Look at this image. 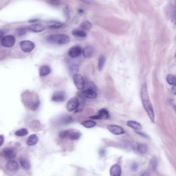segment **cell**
<instances>
[{"label":"cell","mask_w":176,"mask_h":176,"mask_svg":"<svg viewBox=\"0 0 176 176\" xmlns=\"http://www.w3.org/2000/svg\"><path fill=\"white\" fill-rule=\"evenodd\" d=\"M22 100L24 105L32 111H36L39 107V99L34 92H25L22 95Z\"/></svg>","instance_id":"6da1fadb"},{"label":"cell","mask_w":176,"mask_h":176,"mask_svg":"<svg viewBox=\"0 0 176 176\" xmlns=\"http://www.w3.org/2000/svg\"><path fill=\"white\" fill-rule=\"evenodd\" d=\"M47 40L50 43L63 45L68 43L70 38L64 34H53L48 36Z\"/></svg>","instance_id":"7a4b0ae2"},{"label":"cell","mask_w":176,"mask_h":176,"mask_svg":"<svg viewBox=\"0 0 176 176\" xmlns=\"http://www.w3.org/2000/svg\"><path fill=\"white\" fill-rule=\"evenodd\" d=\"M142 100L143 106L144 107L150 119L151 120V121L153 122L155 121V114L152 105L149 100V98H146Z\"/></svg>","instance_id":"3957f363"},{"label":"cell","mask_w":176,"mask_h":176,"mask_svg":"<svg viewBox=\"0 0 176 176\" xmlns=\"http://www.w3.org/2000/svg\"><path fill=\"white\" fill-rule=\"evenodd\" d=\"M17 150L14 147H6L3 150L2 155L5 159L12 160L17 156Z\"/></svg>","instance_id":"277c9868"},{"label":"cell","mask_w":176,"mask_h":176,"mask_svg":"<svg viewBox=\"0 0 176 176\" xmlns=\"http://www.w3.org/2000/svg\"><path fill=\"white\" fill-rule=\"evenodd\" d=\"M73 80L74 85L79 90H82L85 88V80L83 77L81 76V75L78 74H74L73 77Z\"/></svg>","instance_id":"5b68a950"},{"label":"cell","mask_w":176,"mask_h":176,"mask_svg":"<svg viewBox=\"0 0 176 176\" xmlns=\"http://www.w3.org/2000/svg\"><path fill=\"white\" fill-rule=\"evenodd\" d=\"M20 47L22 51L25 53H30L35 47V44L31 41L24 40L20 43Z\"/></svg>","instance_id":"8992f818"},{"label":"cell","mask_w":176,"mask_h":176,"mask_svg":"<svg viewBox=\"0 0 176 176\" xmlns=\"http://www.w3.org/2000/svg\"><path fill=\"white\" fill-rule=\"evenodd\" d=\"M15 41L14 36L7 35L3 37L1 40V44L5 48H12L14 45Z\"/></svg>","instance_id":"52a82bcc"},{"label":"cell","mask_w":176,"mask_h":176,"mask_svg":"<svg viewBox=\"0 0 176 176\" xmlns=\"http://www.w3.org/2000/svg\"><path fill=\"white\" fill-rule=\"evenodd\" d=\"M79 106L78 99L76 97H74L69 100L67 102V109L69 112L76 110Z\"/></svg>","instance_id":"ba28073f"},{"label":"cell","mask_w":176,"mask_h":176,"mask_svg":"<svg viewBox=\"0 0 176 176\" xmlns=\"http://www.w3.org/2000/svg\"><path fill=\"white\" fill-rule=\"evenodd\" d=\"M107 128L111 133L116 135H121L125 133V130L124 128L118 125H109L107 126Z\"/></svg>","instance_id":"9c48e42d"},{"label":"cell","mask_w":176,"mask_h":176,"mask_svg":"<svg viewBox=\"0 0 176 176\" xmlns=\"http://www.w3.org/2000/svg\"><path fill=\"white\" fill-rule=\"evenodd\" d=\"M66 93L63 91L55 92L52 96L51 100L54 102H64L66 99Z\"/></svg>","instance_id":"30bf717a"},{"label":"cell","mask_w":176,"mask_h":176,"mask_svg":"<svg viewBox=\"0 0 176 176\" xmlns=\"http://www.w3.org/2000/svg\"><path fill=\"white\" fill-rule=\"evenodd\" d=\"M109 117V112L106 109H101L99 111V113L97 115L91 117L89 118L92 119H105Z\"/></svg>","instance_id":"8fae6325"},{"label":"cell","mask_w":176,"mask_h":176,"mask_svg":"<svg viewBox=\"0 0 176 176\" xmlns=\"http://www.w3.org/2000/svg\"><path fill=\"white\" fill-rule=\"evenodd\" d=\"M82 53V49L79 46H74L72 47L68 52L69 56L72 58L79 57Z\"/></svg>","instance_id":"7c38bea8"},{"label":"cell","mask_w":176,"mask_h":176,"mask_svg":"<svg viewBox=\"0 0 176 176\" xmlns=\"http://www.w3.org/2000/svg\"><path fill=\"white\" fill-rule=\"evenodd\" d=\"M6 168L11 171H16L19 169V165L14 160H10L6 164Z\"/></svg>","instance_id":"4fadbf2b"},{"label":"cell","mask_w":176,"mask_h":176,"mask_svg":"<svg viewBox=\"0 0 176 176\" xmlns=\"http://www.w3.org/2000/svg\"><path fill=\"white\" fill-rule=\"evenodd\" d=\"M122 170L118 165H114L112 166L109 170L110 175L111 176H120Z\"/></svg>","instance_id":"5bb4252c"},{"label":"cell","mask_w":176,"mask_h":176,"mask_svg":"<svg viewBox=\"0 0 176 176\" xmlns=\"http://www.w3.org/2000/svg\"><path fill=\"white\" fill-rule=\"evenodd\" d=\"M82 95H83V96L84 98L90 99H95L97 98V96L96 92L89 89H86L85 90H84L82 92Z\"/></svg>","instance_id":"9a60e30c"},{"label":"cell","mask_w":176,"mask_h":176,"mask_svg":"<svg viewBox=\"0 0 176 176\" xmlns=\"http://www.w3.org/2000/svg\"><path fill=\"white\" fill-rule=\"evenodd\" d=\"M29 30L31 31H33L34 33H39L43 31L45 29V26L40 24H33L30 26H29Z\"/></svg>","instance_id":"2e32d148"},{"label":"cell","mask_w":176,"mask_h":176,"mask_svg":"<svg viewBox=\"0 0 176 176\" xmlns=\"http://www.w3.org/2000/svg\"><path fill=\"white\" fill-rule=\"evenodd\" d=\"M51 70L50 67L47 65H42L39 69V74L41 76H47L50 74Z\"/></svg>","instance_id":"e0dca14e"},{"label":"cell","mask_w":176,"mask_h":176,"mask_svg":"<svg viewBox=\"0 0 176 176\" xmlns=\"http://www.w3.org/2000/svg\"><path fill=\"white\" fill-rule=\"evenodd\" d=\"M38 142V136L36 134H32L28 138L27 144L30 146H33L36 145Z\"/></svg>","instance_id":"ac0fdd59"},{"label":"cell","mask_w":176,"mask_h":176,"mask_svg":"<svg viewBox=\"0 0 176 176\" xmlns=\"http://www.w3.org/2000/svg\"><path fill=\"white\" fill-rule=\"evenodd\" d=\"M126 125L132 128L135 130H140L142 128V126L140 123L134 121H129L126 123Z\"/></svg>","instance_id":"d6986e66"},{"label":"cell","mask_w":176,"mask_h":176,"mask_svg":"<svg viewBox=\"0 0 176 176\" xmlns=\"http://www.w3.org/2000/svg\"><path fill=\"white\" fill-rule=\"evenodd\" d=\"M82 53L84 57L85 58H89L93 55L94 49L91 46H87L84 48L83 50H82Z\"/></svg>","instance_id":"ffe728a7"},{"label":"cell","mask_w":176,"mask_h":176,"mask_svg":"<svg viewBox=\"0 0 176 176\" xmlns=\"http://www.w3.org/2000/svg\"><path fill=\"white\" fill-rule=\"evenodd\" d=\"M72 35L74 37L78 38H84L86 37L85 31L81 30L80 29H75L72 31Z\"/></svg>","instance_id":"44dd1931"},{"label":"cell","mask_w":176,"mask_h":176,"mask_svg":"<svg viewBox=\"0 0 176 176\" xmlns=\"http://www.w3.org/2000/svg\"><path fill=\"white\" fill-rule=\"evenodd\" d=\"M81 136V133L79 132V131H70L68 138L72 140H78Z\"/></svg>","instance_id":"7402d4cb"},{"label":"cell","mask_w":176,"mask_h":176,"mask_svg":"<svg viewBox=\"0 0 176 176\" xmlns=\"http://www.w3.org/2000/svg\"><path fill=\"white\" fill-rule=\"evenodd\" d=\"M91 27H92V24L91 23V22L89 21L84 22L80 26V29L84 31H88L89 30L91 29Z\"/></svg>","instance_id":"603a6c76"},{"label":"cell","mask_w":176,"mask_h":176,"mask_svg":"<svg viewBox=\"0 0 176 176\" xmlns=\"http://www.w3.org/2000/svg\"><path fill=\"white\" fill-rule=\"evenodd\" d=\"M20 162L22 167L24 169H29L31 168V164L28 160L25 158H22L20 160Z\"/></svg>","instance_id":"cb8c5ba5"},{"label":"cell","mask_w":176,"mask_h":176,"mask_svg":"<svg viewBox=\"0 0 176 176\" xmlns=\"http://www.w3.org/2000/svg\"><path fill=\"white\" fill-rule=\"evenodd\" d=\"M81 124L85 128H91L94 127L96 125V123L94 121L91 120V121H83Z\"/></svg>","instance_id":"d4e9b609"},{"label":"cell","mask_w":176,"mask_h":176,"mask_svg":"<svg viewBox=\"0 0 176 176\" xmlns=\"http://www.w3.org/2000/svg\"><path fill=\"white\" fill-rule=\"evenodd\" d=\"M105 60L106 59H105L104 56H103V55L100 56L99 58V60H98V69L99 71H101L103 69V67L104 65Z\"/></svg>","instance_id":"484cf974"},{"label":"cell","mask_w":176,"mask_h":176,"mask_svg":"<svg viewBox=\"0 0 176 176\" xmlns=\"http://www.w3.org/2000/svg\"><path fill=\"white\" fill-rule=\"evenodd\" d=\"M137 150L139 153L144 154L147 151V146L144 144H138L137 147Z\"/></svg>","instance_id":"4316f807"},{"label":"cell","mask_w":176,"mask_h":176,"mask_svg":"<svg viewBox=\"0 0 176 176\" xmlns=\"http://www.w3.org/2000/svg\"><path fill=\"white\" fill-rule=\"evenodd\" d=\"M72 121V117L69 115H65L62 117L60 119V123L63 124H69Z\"/></svg>","instance_id":"83f0119b"},{"label":"cell","mask_w":176,"mask_h":176,"mask_svg":"<svg viewBox=\"0 0 176 176\" xmlns=\"http://www.w3.org/2000/svg\"><path fill=\"white\" fill-rule=\"evenodd\" d=\"M29 133L28 130L25 128H22L19 129L15 132V135L18 136H24L28 135Z\"/></svg>","instance_id":"f1b7e54d"},{"label":"cell","mask_w":176,"mask_h":176,"mask_svg":"<svg viewBox=\"0 0 176 176\" xmlns=\"http://www.w3.org/2000/svg\"><path fill=\"white\" fill-rule=\"evenodd\" d=\"M167 82L170 85H175L176 84V77L174 75L169 74L166 77Z\"/></svg>","instance_id":"f546056e"},{"label":"cell","mask_w":176,"mask_h":176,"mask_svg":"<svg viewBox=\"0 0 176 176\" xmlns=\"http://www.w3.org/2000/svg\"><path fill=\"white\" fill-rule=\"evenodd\" d=\"M69 69H70V72H72V73H73L74 75V74H77L76 73L79 71V67L76 64H71L69 66Z\"/></svg>","instance_id":"4dcf8cb0"},{"label":"cell","mask_w":176,"mask_h":176,"mask_svg":"<svg viewBox=\"0 0 176 176\" xmlns=\"http://www.w3.org/2000/svg\"><path fill=\"white\" fill-rule=\"evenodd\" d=\"M87 89H89V90L93 91L95 92H96L97 91V86L95 83H94L93 82H91V81L88 82L87 85Z\"/></svg>","instance_id":"1f68e13d"},{"label":"cell","mask_w":176,"mask_h":176,"mask_svg":"<svg viewBox=\"0 0 176 176\" xmlns=\"http://www.w3.org/2000/svg\"><path fill=\"white\" fill-rule=\"evenodd\" d=\"M69 132H70V131H69V130H63V131H60V133H59V136H60V138H68V136H69Z\"/></svg>","instance_id":"d6a6232c"},{"label":"cell","mask_w":176,"mask_h":176,"mask_svg":"<svg viewBox=\"0 0 176 176\" xmlns=\"http://www.w3.org/2000/svg\"><path fill=\"white\" fill-rule=\"evenodd\" d=\"M63 25V24L62 23H60V22H57V23H55L54 24L51 25V26H49L50 29H59L62 27V26Z\"/></svg>","instance_id":"836d02e7"},{"label":"cell","mask_w":176,"mask_h":176,"mask_svg":"<svg viewBox=\"0 0 176 176\" xmlns=\"http://www.w3.org/2000/svg\"><path fill=\"white\" fill-rule=\"evenodd\" d=\"M26 33V29L24 28H21V29H18L17 30V34L18 35V36H24V35H25Z\"/></svg>","instance_id":"e575fe53"},{"label":"cell","mask_w":176,"mask_h":176,"mask_svg":"<svg viewBox=\"0 0 176 176\" xmlns=\"http://www.w3.org/2000/svg\"><path fill=\"white\" fill-rule=\"evenodd\" d=\"M151 165L153 169H155L157 166V160L155 157L152 158L151 160Z\"/></svg>","instance_id":"d590c367"},{"label":"cell","mask_w":176,"mask_h":176,"mask_svg":"<svg viewBox=\"0 0 176 176\" xmlns=\"http://www.w3.org/2000/svg\"><path fill=\"white\" fill-rule=\"evenodd\" d=\"M138 164H136V163H133V164H132V166H131V169L133 171H136L138 169Z\"/></svg>","instance_id":"8d00e7d4"},{"label":"cell","mask_w":176,"mask_h":176,"mask_svg":"<svg viewBox=\"0 0 176 176\" xmlns=\"http://www.w3.org/2000/svg\"><path fill=\"white\" fill-rule=\"evenodd\" d=\"M80 1L88 4H92L94 3V2L92 0H80Z\"/></svg>","instance_id":"74e56055"},{"label":"cell","mask_w":176,"mask_h":176,"mask_svg":"<svg viewBox=\"0 0 176 176\" xmlns=\"http://www.w3.org/2000/svg\"><path fill=\"white\" fill-rule=\"evenodd\" d=\"M4 142V137L3 135H0V147L3 144Z\"/></svg>","instance_id":"f35d334b"},{"label":"cell","mask_w":176,"mask_h":176,"mask_svg":"<svg viewBox=\"0 0 176 176\" xmlns=\"http://www.w3.org/2000/svg\"><path fill=\"white\" fill-rule=\"evenodd\" d=\"M136 132L138 133V134H140V135H141L142 136H144V137H146V136L144 133H142V132H141L140 131H136Z\"/></svg>","instance_id":"ab89813d"},{"label":"cell","mask_w":176,"mask_h":176,"mask_svg":"<svg viewBox=\"0 0 176 176\" xmlns=\"http://www.w3.org/2000/svg\"><path fill=\"white\" fill-rule=\"evenodd\" d=\"M172 91H173V92L174 93V94H176V86H175V85H174V87L173 88Z\"/></svg>","instance_id":"60d3db41"},{"label":"cell","mask_w":176,"mask_h":176,"mask_svg":"<svg viewBox=\"0 0 176 176\" xmlns=\"http://www.w3.org/2000/svg\"><path fill=\"white\" fill-rule=\"evenodd\" d=\"M3 35H4L3 32L2 31H0V38L2 37L3 36Z\"/></svg>","instance_id":"b9f144b4"},{"label":"cell","mask_w":176,"mask_h":176,"mask_svg":"<svg viewBox=\"0 0 176 176\" xmlns=\"http://www.w3.org/2000/svg\"><path fill=\"white\" fill-rule=\"evenodd\" d=\"M141 176H149V174H148V173H145L144 174H143Z\"/></svg>","instance_id":"7bdbcfd3"},{"label":"cell","mask_w":176,"mask_h":176,"mask_svg":"<svg viewBox=\"0 0 176 176\" xmlns=\"http://www.w3.org/2000/svg\"><path fill=\"white\" fill-rule=\"evenodd\" d=\"M37 21V20H32V21H30L29 22H36Z\"/></svg>","instance_id":"ee69618b"}]
</instances>
